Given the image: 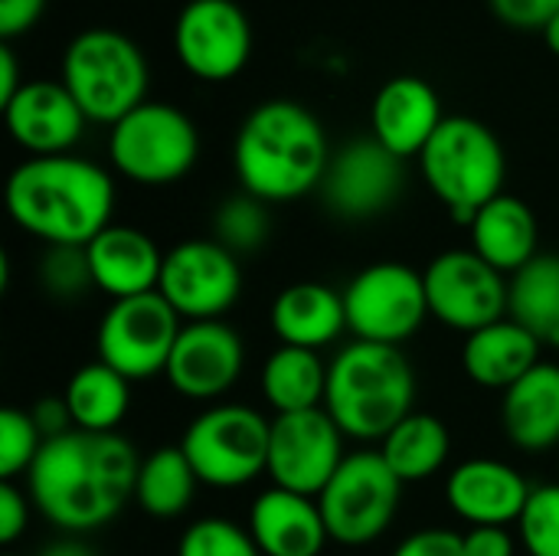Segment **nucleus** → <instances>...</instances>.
<instances>
[{
	"label": "nucleus",
	"instance_id": "38",
	"mask_svg": "<svg viewBox=\"0 0 559 556\" xmlns=\"http://www.w3.org/2000/svg\"><path fill=\"white\" fill-rule=\"evenodd\" d=\"M393 556H465L462 551V534H452V531H416L409 534Z\"/></svg>",
	"mask_w": 559,
	"mask_h": 556
},
{
	"label": "nucleus",
	"instance_id": "4",
	"mask_svg": "<svg viewBox=\"0 0 559 556\" xmlns=\"http://www.w3.org/2000/svg\"><path fill=\"white\" fill-rule=\"evenodd\" d=\"M416 377L400 347L354 341L328 364L324 410L344 436L383 442L413 410Z\"/></svg>",
	"mask_w": 559,
	"mask_h": 556
},
{
	"label": "nucleus",
	"instance_id": "18",
	"mask_svg": "<svg viewBox=\"0 0 559 556\" xmlns=\"http://www.w3.org/2000/svg\"><path fill=\"white\" fill-rule=\"evenodd\" d=\"M10 138L29 154V157H56L72 154L79 138L85 134L88 118L82 115L79 102L69 95L62 82L33 79L23 82V88L0 105Z\"/></svg>",
	"mask_w": 559,
	"mask_h": 556
},
{
	"label": "nucleus",
	"instance_id": "6",
	"mask_svg": "<svg viewBox=\"0 0 559 556\" xmlns=\"http://www.w3.org/2000/svg\"><path fill=\"white\" fill-rule=\"evenodd\" d=\"M59 82L88 121L111 128L147 102V59L131 36L95 26L69 39Z\"/></svg>",
	"mask_w": 559,
	"mask_h": 556
},
{
	"label": "nucleus",
	"instance_id": "26",
	"mask_svg": "<svg viewBox=\"0 0 559 556\" xmlns=\"http://www.w3.org/2000/svg\"><path fill=\"white\" fill-rule=\"evenodd\" d=\"M472 249L495 265L501 275L521 272L531 259H537V216L534 210L511 193L485 203L472 220Z\"/></svg>",
	"mask_w": 559,
	"mask_h": 556
},
{
	"label": "nucleus",
	"instance_id": "17",
	"mask_svg": "<svg viewBox=\"0 0 559 556\" xmlns=\"http://www.w3.org/2000/svg\"><path fill=\"white\" fill-rule=\"evenodd\" d=\"M246 367L242 338L223 321H187L167 360V383L197 403L226 397Z\"/></svg>",
	"mask_w": 559,
	"mask_h": 556
},
{
	"label": "nucleus",
	"instance_id": "34",
	"mask_svg": "<svg viewBox=\"0 0 559 556\" xmlns=\"http://www.w3.org/2000/svg\"><path fill=\"white\" fill-rule=\"evenodd\" d=\"M177 556H262L249 528L226 518H203L190 524L177 544Z\"/></svg>",
	"mask_w": 559,
	"mask_h": 556
},
{
	"label": "nucleus",
	"instance_id": "21",
	"mask_svg": "<svg viewBox=\"0 0 559 556\" xmlns=\"http://www.w3.org/2000/svg\"><path fill=\"white\" fill-rule=\"evenodd\" d=\"M164 256L167 252H160L147 233L134 229V226H115V223L108 229H102L85 246L92 282L111 301L157 292L160 272H164Z\"/></svg>",
	"mask_w": 559,
	"mask_h": 556
},
{
	"label": "nucleus",
	"instance_id": "37",
	"mask_svg": "<svg viewBox=\"0 0 559 556\" xmlns=\"http://www.w3.org/2000/svg\"><path fill=\"white\" fill-rule=\"evenodd\" d=\"M495 16L514 29H540L559 13V0H488Z\"/></svg>",
	"mask_w": 559,
	"mask_h": 556
},
{
	"label": "nucleus",
	"instance_id": "19",
	"mask_svg": "<svg viewBox=\"0 0 559 556\" xmlns=\"http://www.w3.org/2000/svg\"><path fill=\"white\" fill-rule=\"evenodd\" d=\"M442 121V98L419 75H393L380 85L370 105V138L400 161L419 157Z\"/></svg>",
	"mask_w": 559,
	"mask_h": 556
},
{
	"label": "nucleus",
	"instance_id": "27",
	"mask_svg": "<svg viewBox=\"0 0 559 556\" xmlns=\"http://www.w3.org/2000/svg\"><path fill=\"white\" fill-rule=\"evenodd\" d=\"M324 393H328V364L321 360L318 351L282 344L262 367V397L269 400L275 416L321 410Z\"/></svg>",
	"mask_w": 559,
	"mask_h": 556
},
{
	"label": "nucleus",
	"instance_id": "28",
	"mask_svg": "<svg viewBox=\"0 0 559 556\" xmlns=\"http://www.w3.org/2000/svg\"><path fill=\"white\" fill-rule=\"evenodd\" d=\"M131 380H124L108 364L95 360L79 367L66 383V406L75 429L82 433H115L131 406Z\"/></svg>",
	"mask_w": 559,
	"mask_h": 556
},
{
	"label": "nucleus",
	"instance_id": "14",
	"mask_svg": "<svg viewBox=\"0 0 559 556\" xmlns=\"http://www.w3.org/2000/svg\"><path fill=\"white\" fill-rule=\"evenodd\" d=\"M174 52L193 79L229 82L252 56V23L236 0H190L174 23Z\"/></svg>",
	"mask_w": 559,
	"mask_h": 556
},
{
	"label": "nucleus",
	"instance_id": "36",
	"mask_svg": "<svg viewBox=\"0 0 559 556\" xmlns=\"http://www.w3.org/2000/svg\"><path fill=\"white\" fill-rule=\"evenodd\" d=\"M518 528L527 554L559 556V485H540L531 492Z\"/></svg>",
	"mask_w": 559,
	"mask_h": 556
},
{
	"label": "nucleus",
	"instance_id": "15",
	"mask_svg": "<svg viewBox=\"0 0 559 556\" xmlns=\"http://www.w3.org/2000/svg\"><path fill=\"white\" fill-rule=\"evenodd\" d=\"M157 292L187 321H219L242 295L236 252L216 239H187L164 256Z\"/></svg>",
	"mask_w": 559,
	"mask_h": 556
},
{
	"label": "nucleus",
	"instance_id": "11",
	"mask_svg": "<svg viewBox=\"0 0 559 556\" xmlns=\"http://www.w3.org/2000/svg\"><path fill=\"white\" fill-rule=\"evenodd\" d=\"M180 328V315L160 298V292L111 301L95 334L98 360L131 383L151 380L167 370Z\"/></svg>",
	"mask_w": 559,
	"mask_h": 556
},
{
	"label": "nucleus",
	"instance_id": "9",
	"mask_svg": "<svg viewBox=\"0 0 559 556\" xmlns=\"http://www.w3.org/2000/svg\"><path fill=\"white\" fill-rule=\"evenodd\" d=\"M403 482L380 452H354L341 462L328 488L318 495L321 518L334 544L364 547L386 534L396 521Z\"/></svg>",
	"mask_w": 559,
	"mask_h": 556
},
{
	"label": "nucleus",
	"instance_id": "20",
	"mask_svg": "<svg viewBox=\"0 0 559 556\" xmlns=\"http://www.w3.org/2000/svg\"><path fill=\"white\" fill-rule=\"evenodd\" d=\"M524 475L498 459H472L452 469L445 498L452 511L472 528H508L518 524L531 498Z\"/></svg>",
	"mask_w": 559,
	"mask_h": 556
},
{
	"label": "nucleus",
	"instance_id": "25",
	"mask_svg": "<svg viewBox=\"0 0 559 556\" xmlns=\"http://www.w3.org/2000/svg\"><path fill=\"white\" fill-rule=\"evenodd\" d=\"M501 419H504L508 439L531 456H540V452L559 446L557 364H537L524 380H518L511 390H504Z\"/></svg>",
	"mask_w": 559,
	"mask_h": 556
},
{
	"label": "nucleus",
	"instance_id": "16",
	"mask_svg": "<svg viewBox=\"0 0 559 556\" xmlns=\"http://www.w3.org/2000/svg\"><path fill=\"white\" fill-rule=\"evenodd\" d=\"M318 190L334 216L373 220L396 203L403 190V161L377 138H354L331 154Z\"/></svg>",
	"mask_w": 559,
	"mask_h": 556
},
{
	"label": "nucleus",
	"instance_id": "24",
	"mask_svg": "<svg viewBox=\"0 0 559 556\" xmlns=\"http://www.w3.org/2000/svg\"><path fill=\"white\" fill-rule=\"evenodd\" d=\"M540 341L511 318H501L465 338L462 367L485 390H511L540 364Z\"/></svg>",
	"mask_w": 559,
	"mask_h": 556
},
{
	"label": "nucleus",
	"instance_id": "10",
	"mask_svg": "<svg viewBox=\"0 0 559 556\" xmlns=\"http://www.w3.org/2000/svg\"><path fill=\"white\" fill-rule=\"evenodd\" d=\"M344 311L357 341L390 347L409 341L432 318L423 275L403 262H377L357 272L344 288Z\"/></svg>",
	"mask_w": 559,
	"mask_h": 556
},
{
	"label": "nucleus",
	"instance_id": "8",
	"mask_svg": "<svg viewBox=\"0 0 559 556\" xmlns=\"http://www.w3.org/2000/svg\"><path fill=\"white\" fill-rule=\"evenodd\" d=\"M269 429L259 410L242 403H216L203 410L183 433V456L200 485L242 488L269 465Z\"/></svg>",
	"mask_w": 559,
	"mask_h": 556
},
{
	"label": "nucleus",
	"instance_id": "44",
	"mask_svg": "<svg viewBox=\"0 0 559 556\" xmlns=\"http://www.w3.org/2000/svg\"><path fill=\"white\" fill-rule=\"evenodd\" d=\"M39 556H95L85 544H79V541H56V544H49L46 551Z\"/></svg>",
	"mask_w": 559,
	"mask_h": 556
},
{
	"label": "nucleus",
	"instance_id": "5",
	"mask_svg": "<svg viewBox=\"0 0 559 556\" xmlns=\"http://www.w3.org/2000/svg\"><path fill=\"white\" fill-rule=\"evenodd\" d=\"M419 167L432 197L465 226H472L485 203L504 193V147L485 121L468 115H445L419 154Z\"/></svg>",
	"mask_w": 559,
	"mask_h": 556
},
{
	"label": "nucleus",
	"instance_id": "43",
	"mask_svg": "<svg viewBox=\"0 0 559 556\" xmlns=\"http://www.w3.org/2000/svg\"><path fill=\"white\" fill-rule=\"evenodd\" d=\"M20 88H23V79H20V62L13 56V46L0 43V105H7Z\"/></svg>",
	"mask_w": 559,
	"mask_h": 556
},
{
	"label": "nucleus",
	"instance_id": "35",
	"mask_svg": "<svg viewBox=\"0 0 559 556\" xmlns=\"http://www.w3.org/2000/svg\"><path fill=\"white\" fill-rule=\"evenodd\" d=\"M39 282L52 298H62V301L82 298L88 288H95L85 249L82 246H49L39 259Z\"/></svg>",
	"mask_w": 559,
	"mask_h": 556
},
{
	"label": "nucleus",
	"instance_id": "46",
	"mask_svg": "<svg viewBox=\"0 0 559 556\" xmlns=\"http://www.w3.org/2000/svg\"><path fill=\"white\" fill-rule=\"evenodd\" d=\"M7 556H20V554H7Z\"/></svg>",
	"mask_w": 559,
	"mask_h": 556
},
{
	"label": "nucleus",
	"instance_id": "32",
	"mask_svg": "<svg viewBox=\"0 0 559 556\" xmlns=\"http://www.w3.org/2000/svg\"><path fill=\"white\" fill-rule=\"evenodd\" d=\"M213 229H216V242H223L229 252L242 256V252H255L265 246L272 223H269V210L262 200L239 193V197H229L219 203Z\"/></svg>",
	"mask_w": 559,
	"mask_h": 556
},
{
	"label": "nucleus",
	"instance_id": "40",
	"mask_svg": "<svg viewBox=\"0 0 559 556\" xmlns=\"http://www.w3.org/2000/svg\"><path fill=\"white\" fill-rule=\"evenodd\" d=\"M46 10V0H0V36L10 43L13 36L33 29Z\"/></svg>",
	"mask_w": 559,
	"mask_h": 556
},
{
	"label": "nucleus",
	"instance_id": "31",
	"mask_svg": "<svg viewBox=\"0 0 559 556\" xmlns=\"http://www.w3.org/2000/svg\"><path fill=\"white\" fill-rule=\"evenodd\" d=\"M197 485H200V478L190 469L180 446L177 449H157L147 459H141L134 501L151 518H177L190 508Z\"/></svg>",
	"mask_w": 559,
	"mask_h": 556
},
{
	"label": "nucleus",
	"instance_id": "23",
	"mask_svg": "<svg viewBox=\"0 0 559 556\" xmlns=\"http://www.w3.org/2000/svg\"><path fill=\"white\" fill-rule=\"evenodd\" d=\"M272 331L288 347L321 351L347 331L344 292L321 282H298L272 301Z\"/></svg>",
	"mask_w": 559,
	"mask_h": 556
},
{
	"label": "nucleus",
	"instance_id": "42",
	"mask_svg": "<svg viewBox=\"0 0 559 556\" xmlns=\"http://www.w3.org/2000/svg\"><path fill=\"white\" fill-rule=\"evenodd\" d=\"M465 556H514V541L504 528H472L462 534Z\"/></svg>",
	"mask_w": 559,
	"mask_h": 556
},
{
	"label": "nucleus",
	"instance_id": "39",
	"mask_svg": "<svg viewBox=\"0 0 559 556\" xmlns=\"http://www.w3.org/2000/svg\"><path fill=\"white\" fill-rule=\"evenodd\" d=\"M29 521V501L13 482H0V544H13Z\"/></svg>",
	"mask_w": 559,
	"mask_h": 556
},
{
	"label": "nucleus",
	"instance_id": "22",
	"mask_svg": "<svg viewBox=\"0 0 559 556\" xmlns=\"http://www.w3.org/2000/svg\"><path fill=\"white\" fill-rule=\"evenodd\" d=\"M249 534L262 556H321L331 541L318 498L275 485L252 501Z\"/></svg>",
	"mask_w": 559,
	"mask_h": 556
},
{
	"label": "nucleus",
	"instance_id": "3",
	"mask_svg": "<svg viewBox=\"0 0 559 556\" xmlns=\"http://www.w3.org/2000/svg\"><path fill=\"white\" fill-rule=\"evenodd\" d=\"M331 144L314 111L272 98L255 105L233 144V167L242 190L262 203H288L321 187Z\"/></svg>",
	"mask_w": 559,
	"mask_h": 556
},
{
	"label": "nucleus",
	"instance_id": "2",
	"mask_svg": "<svg viewBox=\"0 0 559 556\" xmlns=\"http://www.w3.org/2000/svg\"><path fill=\"white\" fill-rule=\"evenodd\" d=\"M10 220L46 246H88L111 226L115 184L105 167L75 154L26 157L7 177Z\"/></svg>",
	"mask_w": 559,
	"mask_h": 556
},
{
	"label": "nucleus",
	"instance_id": "33",
	"mask_svg": "<svg viewBox=\"0 0 559 556\" xmlns=\"http://www.w3.org/2000/svg\"><path fill=\"white\" fill-rule=\"evenodd\" d=\"M43 442L46 439L26 410H0V478L13 482L16 475L29 472Z\"/></svg>",
	"mask_w": 559,
	"mask_h": 556
},
{
	"label": "nucleus",
	"instance_id": "12",
	"mask_svg": "<svg viewBox=\"0 0 559 556\" xmlns=\"http://www.w3.org/2000/svg\"><path fill=\"white\" fill-rule=\"evenodd\" d=\"M423 282L429 315L452 331L475 334L508 318V279L475 249H449L436 256L426 265Z\"/></svg>",
	"mask_w": 559,
	"mask_h": 556
},
{
	"label": "nucleus",
	"instance_id": "45",
	"mask_svg": "<svg viewBox=\"0 0 559 556\" xmlns=\"http://www.w3.org/2000/svg\"><path fill=\"white\" fill-rule=\"evenodd\" d=\"M544 43H547V49L559 59V13L544 26Z\"/></svg>",
	"mask_w": 559,
	"mask_h": 556
},
{
	"label": "nucleus",
	"instance_id": "30",
	"mask_svg": "<svg viewBox=\"0 0 559 556\" xmlns=\"http://www.w3.org/2000/svg\"><path fill=\"white\" fill-rule=\"evenodd\" d=\"M508 318L559 347V256H537L508 282Z\"/></svg>",
	"mask_w": 559,
	"mask_h": 556
},
{
	"label": "nucleus",
	"instance_id": "1",
	"mask_svg": "<svg viewBox=\"0 0 559 556\" xmlns=\"http://www.w3.org/2000/svg\"><path fill=\"white\" fill-rule=\"evenodd\" d=\"M138 469L134 446L118 433L72 429L43 442L26 472V492L46 521L85 534L108 524L134 498Z\"/></svg>",
	"mask_w": 559,
	"mask_h": 556
},
{
	"label": "nucleus",
	"instance_id": "29",
	"mask_svg": "<svg viewBox=\"0 0 559 556\" xmlns=\"http://www.w3.org/2000/svg\"><path fill=\"white\" fill-rule=\"evenodd\" d=\"M383 456V462L393 469V475L403 485L413 482H426L432 478L449 452H452V436L445 429V423L432 413H409L377 449Z\"/></svg>",
	"mask_w": 559,
	"mask_h": 556
},
{
	"label": "nucleus",
	"instance_id": "13",
	"mask_svg": "<svg viewBox=\"0 0 559 556\" xmlns=\"http://www.w3.org/2000/svg\"><path fill=\"white\" fill-rule=\"evenodd\" d=\"M344 459V433L324 406L305 413H282L272 419L265 475L275 488L318 498Z\"/></svg>",
	"mask_w": 559,
	"mask_h": 556
},
{
	"label": "nucleus",
	"instance_id": "7",
	"mask_svg": "<svg viewBox=\"0 0 559 556\" xmlns=\"http://www.w3.org/2000/svg\"><path fill=\"white\" fill-rule=\"evenodd\" d=\"M197 157L200 134L193 118L167 102H144L108 131L111 167L141 187L177 184L193 170Z\"/></svg>",
	"mask_w": 559,
	"mask_h": 556
},
{
	"label": "nucleus",
	"instance_id": "41",
	"mask_svg": "<svg viewBox=\"0 0 559 556\" xmlns=\"http://www.w3.org/2000/svg\"><path fill=\"white\" fill-rule=\"evenodd\" d=\"M29 416H33V423L39 426L43 439H56V436L75 429L72 413H69V406H66V397H46V400H39V403L29 410Z\"/></svg>",
	"mask_w": 559,
	"mask_h": 556
}]
</instances>
